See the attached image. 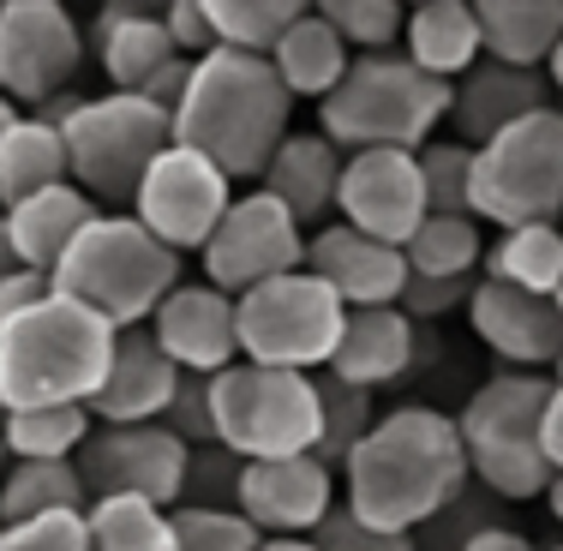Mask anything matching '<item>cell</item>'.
<instances>
[{
	"mask_svg": "<svg viewBox=\"0 0 563 551\" xmlns=\"http://www.w3.org/2000/svg\"><path fill=\"white\" fill-rule=\"evenodd\" d=\"M347 60L354 55L342 48V36L330 31L312 7H306L300 19L282 31V43L271 48V73L282 78V90H288V97H312V102H324L330 90L342 85Z\"/></svg>",
	"mask_w": 563,
	"mask_h": 551,
	"instance_id": "28",
	"label": "cell"
},
{
	"mask_svg": "<svg viewBox=\"0 0 563 551\" xmlns=\"http://www.w3.org/2000/svg\"><path fill=\"white\" fill-rule=\"evenodd\" d=\"M0 474H7V450H0Z\"/></svg>",
	"mask_w": 563,
	"mask_h": 551,
	"instance_id": "56",
	"label": "cell"
},
{
	"mask_svg": "<svg viewBox=\"0 0 563 551\" xmlns=\"http://www.w3.org/2000/svg\"><path fill=\"white\" fill-rule=\"evenodd\" d=\"M479 60L540 73L563 43V0H474Z\"/></svg>",
	"mask_w": 563,
	"mask_h": 551,
	"instance_id": "25",
	"label": "cell"
},
{
	"mask_svg": "<svg viewBox=\"0 0 563 551\" xmlns=\"http://www.w3.org/2000/svg\"><path fill=\"white\" fill-rule=\"evenodd\" d=\"M97 60L120 97H139L156 73L174 60V43L163 31V7H102L97 19Z\"/></svg>",
	"mask_w": 563,
	"mask_h": 551,
	"instance_id": "26",
	"label": "cell"
},
{
	"mask_svg": "<svg viewBox=\"0 0 563 551\" xmlns=\"http://www.w3.org/2000/svg\"><path fill=\"white\" fill-rule=\"evenodd\" d=\"M347 306L324 288L318 276L288 271L276 282H258L234 300V342L246 366H271V372H318L330 366V348L342 335Z\"/></svg>",
	"mask_w": 563,
	"mask_h": 551,
	"instance_id": "10",
	"label": "cell"
},
{
	"mask_svg": "<svg viewBox=\"0 0 563 551\" xmlns=\"http://www.w3.org/2000/svg\"><path fill=\"white\" fill-rule=\"evenodd\" d=\"M85 540L90 551H174L168 509L144 497H97L85 509Z\"/></svg>",
	"mask_w": 563,
	"mask_h": 551,
	"instance_id": "35",
	"label": "cell"
},
{
	"mask_svg": "<svg viewBox=\"0 0 563 551\" xmlns=\"http://www.w3.org/2000/svg\"><path fill=\"white\" fill-rule=\"evenodd\" d=\"M492 528H509V504H498L486 486L467 480V486L455 492L420 533H413V546H420V551H467L479 533H492Z\"/></svg>",
	"mask_w": 563,
	"mask_h": 551,
	"instance_id": "37",
	"label": "cell"
},
{
	"mask_svg": "<svg viewBox=\"0 0 563 551\" xmlns=\"http://www.w3.org/2000/svg\"><path fill=\"white\" fill-rule=\"evenodd\" d=\"M85 66V31L60 0H0V97L43 109L73 90Z\"/></svg>",
	"mask_w": 563,
	"mask_h": 551,
	"instance_id": "11",
	"label": "cell"
},
{
	"mask_svg": "<svg viewBox=\"0 0 563 551\" xmlns=\"http://www.w3.org/2000/svg\"><path fill=\"white\" fill-rule=\"evenodd\" d=\"M114 324L78 300H36L31 312L0 324V401L7 414L31 408H85L114 360Z\"/></svg>",
	"mask_w": 563,
	"mask_h": 551,
	"instance_id": "3",
	"label": "cell"
},
{
	"mask_svg": "<svg viewBox=\"0 0 563 551\" xmlns=\"http://www.w3.org/2000/svg\"><path fill=\"white\" fill-rule=\"evenodd\" d=\"M540 73H545V85H552V90H558V97H563V43L552 48V60H545V66H540Z\"/></svg>",
	"mask_w": 563,
	"mask_h": 551,
	"instance_id": "50",
	"label": "cell"
},
{
	"mask_svg": "<svg viewBox=\"0 0 563 551\" xmlns=\"http://www.w3.org/2000/svg\"><path fill=\"white\" fill-rule=\"evenodd\" d=\"M163 31H168V43H174V55H180V60H205L210 48H217L210 19H205V0H168V7H163Z\"/></svg>",
	"mask_w": 563,
	"mask_h": 551,
	"instance_id": "46",
	"label": "cell"
},
{
	"mask_svg": "<svg viewBox=\"0 0 563 551\" xmlns=\"http://www.w3.org/2000/svg\"><path fill=\"white\" fill-rule=\"evenodd\" d=\"M90 497L73 462H7L0 474V528L36 516H85Z\"/></svg>",
	"mask_w": 563,
	"mask_h": 551,
	"instance_id": "31",
	"label": "cell"
},
{
	"mask_svg": "<svg viewBox=\"0 0 563 551\" xmlns=\"http://www.w3.org/2000/svg\"><path fill=\"white\" fill-rule=\"evenodd\" d=\"M12 120H19V109H12L7 97H0V139H7V126H12Z\"/></svg>",
	"mask_w": 563,
	"mask_h": 551,
	"instance_id": "54",
	"label": "cell"
},
{
	"mask_svg": "<svg viewBox=\"0 0 563 551\" xmlns=\"http://www.w3.org/2000/svg\"><path fill=\"white\" fill-rule=\"evenodd\" d=\"M48 186H66V144L60 126L36 114H19L0 139V210L24 205V198L48 192Z\"/></svg>",
	"mask_w": 563,
	"mask_h": 551,
	"instance_id": "29",
	"label": "cell"
},
{
	"mask_svg": "<svg viewBox=\"0 0 563 551\" xmlns=\"http://www.w3.org/2000/svg\"><path fill=\"white\" fill-rule=\"evenodd\" d=\"M426 210V186L420 163L408 151H360L342 156V180H336V222L354 234L378 240V246H408Z\"/></svg>",
	"mask_w": 563,
	"mask_h": 551,
	"instance_id": "15",
	"label": "cell"
},
{
	"mask_svg": "<svg viewBox=\"0 0 563 551\" xmlns=\"http://www.w3.org/2000/svg\"><path fill=\"white\" fill-rule=\"evenodd\" d=\"M467 217H486L498 228L558 222L563 217V109H552L504 126L474 151L467 174Z\"/></svg>",
	"mask_w": 563,
	"mask_h": 551,
	"instance_id": "9",
	"label": "cell"
},
{
	"mask_svg": "<svg viewBox=\"0 0 563 551\" xmlns=\"http://www.w3.org/2000/svg\"><path fill=\"white\" fill-rule=\"evenodd\" d=\"M300 0H205V19L217 48H234V55H258L271 60V48L282 43L294 19H300Z\"/></svg>",
	"mask_w": 563,
	"mask_h": 551,
	"instance_id": "34",
	"label": "cell"
},
{
	"mask_svg": "<svg viewBox=\"0 0 563 551\" xmlns=\"http://www.w3.org/2000/svg\"><path fill=\"white\" fill-rule=\"evenodd\" d=\"M467 324L474 335L504 360V372H552V360L563 354V312L558 300L540 294H516L504 282L479 276L474 300H467Z\"/></svg>",
	"mask_w": 563,
	"mask_h": 551,
	"instance_id": "18",
	"label": "cell"
},
{
	"mask_svg": "<svg viewBox=\"0 0 563 551\" xmlns=\"http://www.w3.org/2000/svg\"><path fill=\"white\" fill-rule=\"evenodd\" d=\"M48 294H55V288H48V276L43 271H24V264H19V271L0 282V324H7V318H19V312H31L36 300H48Z\"/></svg>",
	"mask_w": 563,
	"mask_h": 551,
	"instance_id": "47",
	"label": "cell"
},
{
	"mask_svg": "<svg viewBox=\"0 0 563 551\" xmlns=\"http://www.w3.org/2000/svg\"><path fill=\"white\" fill-rule=\"evenodd\" d=\"M163 426L168 438H180L186 450H198V443H210V378H192V372H180V384H174L168 408H163Z\"/></svg>",
	"mask_w": 563,
	"mask_h": 551,
	"instance_id": "43",
	"label": "cell"
},
{
	"mask_svg": "<svg viewBox=\"0 0 563 551\" xmlns=\"http://www.w3.org/2000/svg\"><path fill=\"white\" fill-rule=\"evenodd\" d=\"M85 497H144L156 509L180 504L186 443L168 438L163 426H90V438L73 455Z\"/></svg>",
	"mask_w": 563,
	"mask_h": 551,
	"instance_id": "14",
	"label": "cell"
},
{
	"mask_svg": "<svg viewBox=\"0 0 563 551\" xmlns=\"http://www.w3.org/2000/svg\"><path fill=\"white\" fill-rule=\"evenodd\" d=\"M240 455H228L222 443H198L186 450V474H180V504L174 509H234L240 492Z\"/></svg>",
	"mask_w": 563,
	"mask_h": 551,
	"instance_id": "40",
	"label": "cell"
},
{
	"mask_svg": "<svg viewBox=\"0 0 563 551\" xmlns=\"http://www.w3.org/2000/svg\"><path fill=\"white\" fill-rule=\"evenodd\" d=\"M324 139L342 156L360 151H420L450 120V85L426 78L408 55H354L342 85L318 102Z\"/></svg>",
	"mask_w": 563,
	"mask_h": 551,
	"instance_id": "5",
	"label": "cell"
},
{
	"mask_svg": "<svg viewBox=\"0 0 563 551\" xmlns=\"http://www.w3.org/2000/svg\"><path fill=\"white\" fill-rule=\"evenodd\" d=\"M413 354H420V324H408L396 306H360V312L342 318V335L330 348L324 372L354 389H384L408 378Z\"/></svg>",
	"mask_w": 563,
	"mask_h": 551,
	"instance_id": "23",
	"label": "cell"
},
{
	"mask_svg": "<svg viewBox=\"0 0 563 551\" xmlns=\"http://www.w3.org/2000/svg\"><path fill=\"white\" fill-rule=\"evenodd\" d=\"M558 551H563V546H558Z\"/></svg>",
	"mask_w": 563,
	"mask_h": 551,
	"instance_id": "60",
	"label": "cell"
},
{
	"mask_svg": "<svg viewBox=\"0 0 563 551\" xmlns=\"http://www.w3.org/2000/svg\"><path fill=\"white\" fill-rule=\"evenodd\" d=\"M467 551H540V546H533L521 528H492V533H479Z\"/></svg>",
	"mask_w": 563,
	"mask_h": 551,
	"instance_id": "49",
	"label": "cell"
},
{
	"mask_svg": "<svg viewBox=\"0 0 563 551\" xmlns=\"http://www.w3.org/2000/svg\"><path fill=\"white\" fill-rule=\"evenodd\" d=\"M467 486V455L455 420L438 408H390L342 462L336 504L366 528L420 533L455 492Z\"/></svg>",
	"mask_w": 563,
	"mask_h": 551,
	"instance_id": "1",
	"label": "cell"
},
{
	"mask_svg": "<svg viewBox=\"0 0 563 551\" xmlns=\"http://www.w3.org/2000/svg\"><path fill=\"white\" fill-rule=\"evenodd\" d=\"M210 443L240 462L312 455L318 443V384L306 372H271L234 360L210 378Z\"/></svg>",
	"mask_w": 563,
	"mask_h": 551,
	"instance_id": "7",
	"label": "cell"
},
{
	"mask_svg": "<svg viewBox=\"0 0 563 551\" xmlns=\"http://www.w3.org/2000/svg\"><path fill=\"white\" fill-rule=\"evenodd\" d=\"M258 551H318L312 540H258Z\"/></svg>",
	"mask_w": 563,
	"mask_h": 551,
	"instance_id": "51",
	"label": "cell"
},
{
	"mask_svg": "<svg viewBox=\"0 0 563 551\" xmlns=\"http://www.w3.org/2000/svg\"><path fill=\"white\" fill-rule=\"evenodd\" d=\"M336 180H342V151L324 132H288L276 144V156L258 174V192L276 198L294 217L300 234H318L324 217L336 210Z\"/></svg>",
	"mask_w": 563,
	"mask_h": 551,
	"instance_id": "22",
	"label": "cell"
},
{
	"mask_svg": "<svg viewBox=\"0 0 563 551\" xmlns=\"http://www.w3.org/2000/svg\"><path fill=\"white\" fill-rule=\"evenodd\" d=\"M312 546H318V551H420V546H413V533H384V528H366V521H354L342 504L330 509L324 521H318Z\"/></svg>",
	"mask_w": 563,
	"mask_h": 551,
	"instance_id": "44",
	"label": "cell"
},
{
	"mask_svg": "<svg viewBox=\"0 0 563 551\" xmlns=\"http://www.w3.org/2000/svg\"><path fill=\"white\" fill-rule=\"evenodd\" d=\"M401 43L408 60L438 85H455L467 66L479 60V24H474V0H413L401 12Z\"/></svg>",
	"mask_w": 563,
	"mask_h": 551,
	"instance_id": "27",
	"label": "cell"
},
{
	"mask_svg": "<svg viewBox=\"0 0 563 551\" xmlns=\"http://www.w3.org/2000/svg\"><path fill=\"white\" fill-rule=\"evenodd\" d=\"M198 258H205V288L240 300V294L258 288V282H276V276L300 271L306 264V234L294 228V217L276 205V198L246 192V198L228 205V217L217 222V234L205 240Z\"/></svg>",
	"mask_w": 563,
	"mask_h": 551,
	"instance_id": "13",
	"label": "cell"
},
{
	"mask_svg": "<svg viewBox=\"0 0 563 551\" xmlns=\"http://www.w3.org/2000/svg\"><path fill=\"white\" fill-rule=\"evenodd\" d=\"M0 551H90L85 516H36L0 528Z\"/></svg>",
	"mask_w": 563,
	"mask_h": 551,
	"instance_id": "45",
	"label": "cell"
},
{
	"mask_svg": "<svg viewBox=\"0 0 563 551\" xmlns=\"http://www.w3.org/2000/svg\"><path fill=\"white\" fill-rule=\"evenodd\" d=\"M545 509H552V516L563 521V480H552V486H545Z\"/></svg>",
	"mask_w": 563,
	"mask_h": 551,
	"instance_id": "53",
	"label": "cell"
},
{
	"mask_svg": "<svg viewBox=\"0 0 563 551\" xmlns=\"http://www.w3.org/2000/svg\"><path fill=\"white\" fill-rule=\"evenodd\" d=\"M0 420H7V401H0Z\"/></svg>",
	"mask_w": 563,
	"mask_h": 551,
	"instance_id": "58",
	"label": "cell"
},
{
	"mask_svg": "<svg viewBox=\"0 0 563 551\" xmlns=\"http://www.w3.org/2000/svg\"><path fill=\"white\" fill-rule=\"evenodd\" d=\"M66 144V180L90 198V205H132L144 168L174 144L168 114L151 109L144 97H85L73 114L60 120Z\"/></svg>",
	"mask_w": 563,
	"mask_h": 551,
	"instance_id": "8",
	"label": "cell"
},
{
	"mask_svg": "<svg viewBox=\"0 0 563 551\" xmlns=\"http://www.w3.org/2000/svg\"><path fill=\"white\" fill-rule=\"evenodd\" d=\"M318 19L342 36L347 55H390L401 43V12L396 0H318Z\"/></svg>",
	"mask_w": 563,
	"mask_h": 551,
	"instance_id": "38",
	"label": "cell"
},
{
	"mask_svg": "<svg viewBox=\"0 0 563 551\" xmlns=\"http://www.w3.org/2000/svg\"><path fill=\"white\" fill-rule=\"evenodd\" d=\"M234 509L264 533V540H312L318 521L336 509V474H324L312 455L246 462L240 467Z\"/></svg>",
	"mask_w": 563,
	"mask_h": 551,
	"instance_id": "16",
	"label": "cell"
},
{
	"mask_svg": "<svg viewBox=\"0 0 563 551\" xmlns=\"http://www.w3.org/2000/svg\"><path fill=\"white\" fill-rule=\"evenodd\" d=\"M552 551H558V546H552Z\"/></svg>",
	"mask_w": 563,
	"mask_h": 551,
	"instance_id": "59",
	"label": "cell"
},
{
	"mask_svg": "<svg viewBox=\"0 0 563 551\" xmlns=\"http://www.w3.org/2000/svg\"><path fill=\"white\" fill-rule=\"evenodd\" d=\"M479 264H486V282H504V288H516V294L558 300V288H563V222L504 228L498 246H492Z\"/></svg>",
	"mask_w": 563,
	"mask_h": 551,
	"instance_id": "30",
	"label": "cell"
},
{
	"mask_svg": "<svg viewBox=\"0 0 563 551\" xmlns=\"http://www.w3.org/2000/svg\"><path fill=\"white\" fill-rule=\"evenodd\" d=\"M48 288L60 300H78L85 312H97L102 324L139 330V324H151L163 294L180 288V258L168 246H156L126 210H102L60 252V264L48 271Z\"/></svg>",
	"mask_w": 563,
	"mask_h": 551,
	"instance_id": "4",
	"label": "cell"
},
{
	"mask_svg": "<svg viewBox=\"0 0 563 551\" xmlns=\"http://www.w3.org/2000/svg\"><path fill=\"white\" fill-rule=\"evenodd\" d=\"M408 276H474L486 246H479V222L474 217H426L413 228V240L401 246Z\"/></svg>",
	"mask_w": 563,
	"mask_h": 551,
	"instance_id": "36",
	"label": "cell"
},
{
	"mask_svg": "<svg viewBox=\"0 0 563 551\" xmlns=\"http://www.w3.org/2000/svg\"><path fill=\"white\" fill-rule=\"evenodd\" d=\"M474 288H479V276H408L396 312L408 318V324H432V318H444V312H467Z\"/></svg>",
	"mask_w": 563,
	"mask_h": 551,
	"instance_id": "42",
	"label": "cell"
},
{
	"mask_svg": "<svg viewBox=\"0 0 563 551\" xmlns=\"http://www.w3.org/2000/svg\"><path fill=\"white\" fill-rule=\"evenodd\" d=\"M228 205H234V186H228L205 156L168 144V151L144 168L139 192H132V222H139L156 246H168L174 258H180V252H205V240L217 234Z\"/></svg>",
	"mask_w": 563,
	"mask_h": 551,
	"instance_id": "12",
	"label": "cell"
},
{
	"mask_svg": "<svg viewBox=\"0 0 563 551\" xmlns=\"http://www.w3.org/2000/svg\"><path fill=\"white\" fill-rule=\"evenodd\" d=\"M426 186V210L432 217H467V174H474V151L462 139H432L413 151Z\"/></svg>",
	"mask_w": 563,
	"mask_h": 551,
	"instance_id": "39",
	"label": "cell"
},
{
	"mask_svg": "<svg viewBox=\"0 0 563 551\" xmlns=\"http://www.w3.org/2000/svg\"><path fill=\"white\" fill-rule=\"evenodd\" d=\"M288 114H294V97L282 90L271 60L210 48L205 60H192V78H186L180 109L168 114V132L180 151L205 156L234 186L264 174L276 144L288 139Z\"/></svg>",
	"mask_w": 563,
	"mask_h": 551,
	"instance_id": "2",
	"label": "cell"
},
{
	"mask_svg": "<svg viewBox=\"0 0 563 551\" xmlns=\"http://www.w3.org/2000/svg\"><path fill=\"white\" fill-rule=\"evenodd\" d=\"M540 109H552V85H545V73H528V66L474 60L450 85V120L462 126L467 151H479L486 139H498L504 126H516V120Z\"/></svg>",
	"mask_w": 563,
	"mask_h": 551,
	"instance_id": "21",
	"label": "cell"
},
{
	"mask_svg": "<svg viewBox=\"0 0 563 551\" xmlns=\"http://www.w3.org/2000/svg\"><path fill=\"white\" fill-rule=\"evenodd\" d=\"M540 455L552 467V480H563V384L545 389V414H540Z\"/></svg>",
	"mask_w": 563,
	"mask_h": 551,
	"instance_id": "48",
	"label": "cell"
},
{
	"mask_svg": "<svg viewBox=\"0 0 563 551\" xmlns=\"http://www.w3.org/2000/svg\"><path fill=\"white\" fill-rule=\"evenodd\" d=\"M97 217H102V210L90 205L73 180H66V186H48V192L24 198V205L0 210V228H7V246H12V258H19L24 271H43L48 276L60 264V252L78 240V228L97 222Z\"/></svg>",
	"mask_w": 563,
	"mask_h": 551,
	"instance_id": "24",
	"label": "cell"
},
{
	"mask_svg": "<svg viewBox=\"0 0 563 551\" xmlns=\"http://www.w3.org/2000/svg\"><path fill=\"white\" fill-rule=\"evenodd\" d=\"M552 384H563V354L552 360Z\"/></svg>",
	"mask_w": 563,
	"mask_h": 551,
	"instance_id": "55",
	"label": "cell"
},
{
	"mask_svg": "<svg viewBox=\"0 0 563 551\" xmlns=\"http://www.w3.org/2000/svg\"><path fill=\"white\" fill-rule=\"evenodd\" d=\"M174 384H180V372L168 366V354L151 342V330H120L114 335V360L109 372H102L97 396L85 401L90 420L102 426H156L174 396Z\"/></svg>",
	"mask_w": 563,
	"mask_h": 551,
	"instance_id": "20",
	"label": "cell"
},
{
	"mask_svg": "<svg viewBox=\"0 0 563 551\" xmlns=\"http://www.w3.org/2000/svg\"><path fill=\"white\" fill-rule=\"evenodd\" d=\"M558 312H563V288H558Z\"/></svg>",
	"mask_w": 563,
	"mask_h": 551,
	"instance_id": "57",
	"label": "cell"
},
{
	"mask_svg": "<svg viewBox=\"0 0 563 551\" xmlns=\"http://www.w3.org/2000/svg\"><path fill=\"white\" fill-rule=\"evenodd\" d=\"M12 271H19V258H12V246H7V228H0V282H7Z\"/></svg>",
	"mask_w": 563,
	"mask_h": 551,
	"instance_id": "52",
	"label": "cell"
},
{
	"mask_svg": "<svg viewBox=\"0 0 563 551\" xmlns=\"http://www.w3.org/2000/svg\"><path fill=\"white\" fill-rule=\"evenodd\" d=\"M306 276H318L330 294L360 312V306H396L401 282H408V258L396 246H378V240L354 234L342 222H324L318 234H306Z\"/></svg>",
	"mask_w": 563,
	"mask_h": 551,
	"instance_id": "19",
	"label": "cell"
},
{
	"mask_svg": "<svg viewBox=\"0 0 563 551\" xmlns=\"http://www.w3.org/2000/svg\"><path fill=\"white\" fill-rule=\"evenodd\" d=\"M90 414L85 408H31V414H7L0 420V450L7 462H73L78 443L90 438Z\"/></svg>",
	"mask_w": 563,
	"mask_h": 551,
	"instance_id": "33",
	"label": "cell"
},
{
	"mask_svg": "<svg viewBox=\"0 0 563 551\" xmlns=\"http://www.w3.org/2000/svg\"><path fill=\"white\" fill-rule=\"evenodd\" d=\"M174 551H258L264 533L240 509H168Z\"/></svg>",
	"mask_w": 563,
	"mask_h": 551,
	"instance_id": "41",
	"label": "cell"
},
{
	"mask_svg": "<svg viewBox=\"0 0 563 551\" xmlns=\"http://www.w3.org/2000/svg\"><path fill=\"white\" fill-rule=\"evenodd\" d=\"M545 389H552L545 372H498L455 414L467 480L486 486L498 504H528V497H545V486H552V467L540 455Z\"/></svg>",
	"mask_w": 563,
	"mask_h": 551,
	"instance_id": "6",
	"label": "cell"
},
{
	"mask_svg": "<svg viewBox=\"0 0 563 551\" xmlns=\"http://www.w3.org/2000/svg\"><path fill=\"white\" fill-rule=\"evenodd\" d=\"M151 342L168 354L174 372H192V378H217L240 360L234 342V300L205 282H180L163 294V306L151 312Z\"/></svg>",
	"mask_w": 563,
	"mask_h": 551,
	"instance_id": "17",
	"label": "cell"
},
{
	"mask_svg": "<svg viewBox=\"0 0 563 551\" xmlns=\"http://www.w3.org/2000/svg\"><path fill=\"white\" fill-rule=\"evenodd\" d=\"M318 443H312V462L324 467V474H342V462L354 455V443L372 432V420H378V401H372V389H354L342 378H330V372H318Z\"/></svg>",
	"mask_w": 563,
	"mask_h": 551,
	"instance_id": "32",
	"label": "cell"
}]
</instances>
